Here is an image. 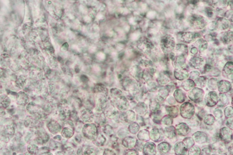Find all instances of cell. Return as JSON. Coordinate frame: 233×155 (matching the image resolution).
<instances>
[{"mask_svg": "<svg viewBox=\"0 0 233 155\" xmlns=\"http://www.w3.org/2000/svg\"><path fill=\"white\" fill-rule=\"evenodd\" d=\"M180 114L183 118L190 119L193 116L195 112L193 105L189 102H186L182 105L180 108Z\"/></svg>", "mask_w": 233, "mask_h": 155, "instance_id": "1", "label": "cell"}, {"mask_svg": "<svg viewBox=\"0 0 233 155\" xmlns=\"http://www.w3.org/2000/svg\"><path fill=\"white\" fill-rule=\"evenodd\" d=\"M82 133L84 137L90 140H94L97 137V128L94 124H87L83 126Z\"/></svg>", "mask_w": 233, "mask_h": 155, "instance_id": "2", "label": "cell"}, {"mask_svg": "<svg viewBox=\"0 0 233 155\" xmlns=\"http://www.w3.org/2000/svg\"><path fill=\"white\" fill-rule=\"evenodd\" d=\"M161 46L162 49L165 53H168L174 49L175 41L174 38L170 35H167L161 40Z\"/></svg>", "mask_w": 233, "mask_h": 155, "instance_id": "3", "label": "cell"}, {"mask_svg": "<svg viewBox=\"0 0 233 155\" xmlns=\"http://www.w3.org/2000/svg\"><path fill=\"white\" fill-rule=\"evenodd\" d=\"M204 90L199 87H194L189 93V99L195 103H199L204 98Z\"/></svg>", "mask_w": 233, "mask_h": 155, "instance_id": "4", "label": "cell"}, {"mask_svg": "<svg viewBox=\"0 0 233 155\" xmlns=\"http://www.w3.org/2000/svg\"><path fill=\"white\" fill-rule=\"evenodd\" d=\"M219 99V97L216 92L214 91L209 92L205 97V103L208 107H214L218 103Z\"/></svg>", "mask_w": 233, "mask_h": 155, "instance_id": "5", "label": "cell"}, {"mask_svg": "<svg viewBox=\"0 0 233 155\" xmlns=\"http://www.w3.org/2000/svg\"><path fill=\"white\" fill-rule=\"evenodd\" d=\"M219 133V138L222 141L229 143L232 140V131L228 127H223L221 129Z\"/></svg>", "mask_w": 233, "mask_h": 155, "instance_id": "6", "label": "cell"}, {"mask_svg": "<svg viewBox=\"0 0 233 155\" xmlns=\"http://www.w3.org/2000/svg\"><path fill=\"white\" fill-rule=\"evenodd\" d=\"M116 99L115 104L116 107L121 111H125L129 108V103L127 99L124 97H120Z\"/></svg>", "mask_w": 233, "mask_h": 155, "instance_id": "7", "label": "cell"}, {"mask_svg": "<svg viewBox=\"0 0 233 155\" xmlns=\"http://www.w3.org/2000/svg\"><path fill=\"white\" fill-rule=\"evenodd\" d=\"M156 153L155 144L153 142L146 143L143 149V153L144 155H154Z\"/></svg>", "mask_w": 233, "mask_h": 155, "instance_id": "8", "label": "cell"}, {"mask_svg": "<svg viewBox=\"0 0 233 155\" xmlns=\"http://www.w3.org/2000/svg\"><path fill=\"white\" fill-rule=\"evenodd\" d=\"M218 90L222 93L228 92L231 89V84L230 82L223 80L218 82L217 84Z\"/></svg>", "mask_w": 233, "mask_h": 155, "instance_id": "9", "label": "cell"}, {"mask_svg": "<svg viewBox=\"0 0 233 155\" xmlns=\"http://www.w3.org/2000/svg\"><path fill=\"white\" fill-rule=\"evenodd\" d=\"M190 128L187 124L181 123L177 125L176 131L178 135L185 136L188 135L190 132Z\"/></svg>", "mask_w": 233, "mask_h": 155, "instance_id": "10", "label": "cell"}, {"mask_svg": "<svg viewBox=\"0 0 233 155\" xmlns=\"http://www.w3.org/2000/svg\"><path fill=\"white\" fill-rule=\"evenodd\" d=\"M193 140L199 144H202L207 142L208 141V136L203 131H197L193 135Z\"/></svg>", "mask_w": 233, "mask_h": 155, "instance_id": "11", "label": "cell"}, {"mask_svg": "<svg viewBox=\"0 0 233 155\" xmlns=\"http://www.w3.org/2000/svg\"><path fill=\"white\" fill-rule=\"evenodd\" d=\"M199 37L198 34L193 32H188L183 34L181 36L182 40L186 43H191Z\"/></svg>", "mask_w": 233, "mask_h": 155, "instance_id": "12", "label": "cell"}, {"mask_svg": "<svg viewBox=\"0 0 233 155\" xmlns=\"http://www.w3.org/2000/svg\"><path fill=\"white\" fill-rule=\"evenodd\" d=\"M204 60L201 57H194L189 61L190 66L196 69H200L204 65Z\"/></svg>", "mask_w": 233, "mask_h": 155, "instance_id": "13", "label": "cell"}, {"mask_svg": "<svg viewBox=\"0 0 233 155\" xmlns=\"http://www.w3.org/2000/svg\"><path fill=\"white\" fill-rule=\"evenodd\" d=\"M191 23L194 27L202 28L204 27L205 22L201 16H193L191 19Z\"/></svg>", "mask_w": 233, "mask_h": 155, "instance_id": "14", "label": "cell"}, {"mask_svg": "<svg viewBox=\"0 0 233 155\" xmlns=\"http://www.w3.org/2000/svg\"><path fill=\"white\" fill-rule=\"evenodd\" d=\"M175 153L177 155H185L187 152V148L183 142L176 143L174 147Z\"/></svg>", "mask_w": 233, "mask_h": 155, "instance_id": "15", "label": "cell"}, {"mask_svg": "<svg viewBox=\"0 0 233 155\" xmlns=\"http://www.w3.org/2000/svg\"><path fill=\"white\" fill-rule=\"evenodd\" d=\"M137 141L135 138L133 137H125L123 140V145L125 148L132 149L135 147Z\"/></svg>", "mask_w": 233, "mask_h": 155, "instance_id": "16", "label": "cell"}, {"mask_svg": "<svg viewBox=\"0 0 233 155\" xmlns=\"http://www.w3.org/2000/svg\"><path fill=\"white\" fill-rule=\"evenodd\" d=\"M82 119L86 122H92L93 119V115L91 111L89 110H83L81 112Z\"/></svg>", "mask_w": 233, "mask_h": 155, "instance_id": "17", "label": "cell"}, {"mask_svg": "<svg viewBox=\"0 0 233 155\" xmlns=\"http://www.w3.org/2000/svg\"><path fill=\"white\" fill-rule=\"evenodd\" d=\"M174 75L177 79L182 81L188 78L189 74L186 70L179 68L175 71Z\"/></svg>", "mask_w": 233, "mask_h": 155, "instance_id": "18", "label": "cell"}, {"mask_svg": "<svg viewBox=\"0 0 233 155\" xmlns=\"http://www.w3.org/2000/svg\"><path fill=\"white\" fill-rule=\"evenodd\" d=\"M162 136L161 131L157 128H154L149 133L150 138L155 142H158L160 141Z\"/></svg>", "mask_w": 233, "mask_h": 155, "instance_id": "19", "label": "cell"}, {"mask_svg": "<svg viewBox=\"0 0 233 155\" xmlns=\"http://www.w3.org/2000/svg\"><path fill=\"white\" fill-rule=\"evenodd\" d=\"M174 97L177 102L183 103L185 100L186 96L185 93L179 89H177L174 93Z\"/></svg>", "mask_w": 233, "mask_h": 155, "instance_id": "20", "label": "cell"}, {"mask_svg": "<svg viewBox=\"0 0 233 155\" xmlns=\"http://www.w3.org/2000/svg\"><path fill=\"white\" fill-rule=\"evenodd\" d=\"M167 112L169 116L172 118H175L178 115V109L177 107L175 106H166L165 107Z\"/></svg>", "mask_w": 233, "mask_h": 155, "instance_id": "21", "label": "cell"}, {"mask_svg": "<svg viewBox=\"0 0 233 155\" xmlns=\"http://www.w3.org/2000/svg\"><path fill=\"white\" fill-rule=\"evenodd\" d=\"M155 72V71L153 68H150L145 70L142 73V78L146 82H149L153 78V74Z\"/></svg>", "mask_w": 233, "mask_h": 155, "instance_id": "22", "label": "cell"}, {"mask_svg": "<svg viewBox=\"0 0 233 155\" xmlns=\"http://www.w3.org/2000/svg\"><path fill=\"white\" fill-rule=\"evenodd\" d=\"M158 150L162 154H166L170 150L171 146L169 143L166 142H163L160 143L158 145Z\"/></svg>", "mask_w": 233, "mask_h": 155, "instance_id": "23", "label": "cell"}, {"mask_svg": "<svg viewBox=\"0 0 233 155\" xmlns=\"http://www.w3.org/2000/svg\"><path fill=\"white\" fill-rule=\"evenodd\" d=\"M164 134L167 138H173L176 136L175 128L174 126H169L164 129Z\"/></svg>", "mask_w": 233, "mask_h": 155, "instance_id": "24", "label": "cell"}, {"mask_svg": "<svg viewBox=\"0 0 233 155\" xmlns=\"http://www.w3.org/2000/svg\"><path fill=\"white\" fill-rule=\"evenodd\" d=\"M138 137L141 141H148L150 139L149 132L146 130L141 131L138 133Z\"/></svg>", "mask_w": 233, "mask_h": 155, "instance_id": "25", "label": "cell"}, {"mask_svg": "<svg viewBox=\"0 0 233 155\" xmlns=\"http://www.w3.org/2000/svg\"><path fill=\"white\" fill-rule=\"evenodd\" d=\"M168 90L166 88H162L159 90L158 92L157 98L159 101H163L165 100L168 95Z\"/></svg>", "mask_w": 233, "mask_h": 155, "instance_id": "26", "label": "cell"}, {"mask_svg": "<svg viewBox=\"0 0 233 155\" xmlns=\"http://www.w3.org/2000/svg\"><path fill=\"white\" fill-rule=\"evenodd\" d=\"M147 110V106L144 102H139L136 106V111L138 114L143 115Z\"/></svg>", "mask_w": 233, "mask_h": 155, "instance_id": "27", "label": "cell"}, {"mask_svg": "<svg viewBox=\"0 0 233 155\" xmlns=\"http://www.w3.org/2000/svg\"><path fill=\"white\" fill-rule=\"evenodd\" d=\"M135 113L133 111H128L125 113L124 118L127 122L129 123L133 122L135 120Z\"/></svg>", "mask_w": 233, "mask_h": 155, "instance_id": "28", "label": "cell"}, {"mask_svg": "<svg viewBox=\"0 0 233 155\" xmlns=\"http://www.w3.org/2000/svg\"><path fill=\"white\" fill-rule=\"evenodd\" d=\"M106 141V139L105 138V137L102 134L97 135V137H96V138L94 139L93 141V143L95 145H97V146H103L105 142Z\"/></svg>", "mask_w": 233, "mask_h": 155, "instance_id": "29", "label": "cell"}, {"mask_svg": "<svg viewBox=\"0 0 233 155\" xmlns=\"http://www.w3.org/2000/svg\"><path fill=\"white\" fill-rule=\"evenodd\" d=\"M182 87L185 90L189 91L193 88L195 86V83L192 80L189 79L183 82L182 84Z\"/></svg>", "mask_w": 233, "mask_h": 155, "instance_id": "30", "label": "cell"}, {"mask_svg": "<svg viewBox=\"0 0 233 155\" xmlns=\"http://www.w3.org/2000/svg\"><path fill=\"white\" fill-rule=\"evenodd\" d=\"M149 108L152 113L156 112L157 111H159L160 108L159 104L155 100H152L149 103Z\"/></svg>", "mask_w": 233, "mask_h": 155, "instance_id": "31", "label": "cell"}, {"mask_svg": "<svg viewBox=\"0 0 233 155\" xmlns=\"http://www.w3.org/2000/svg\"><path fill=\"white\" fill-rule=\"evenodd\" d=\"M185 64V59L183 55H180L177 56L176 59L175 60V65L179 68H182V67Z\"/></svg>", "mask_w": 233, "mask_h": 155, "instance_id": "32", "label": "cell"}, {"mask_svg": "<svg viewBox=\"0 0 233 155\" xmlns=\"http://www.w3.org/2000/svg\"><path fill=\"white\" fill-rule=\"evenodd\" d=\"M233 63L232 61L228 62L226 64L223 68V72L227 75H231L233 74Z\"/></svg>", "mask_w": 233, "mask_h": 155, "instance_id": "33", "label": "cell"}, {"mask_svg": "<svg viewBox=\"0 0 233 155\" xmlns=\"http://www.w3.org/2000/svg\"><path fill=\"white\" fill-rule=\"evenodd\" d=\"M196 85L199 87H204L206 85L207 81L205 78L204 77H201L197 78L195 81Z\"/></svg>", "mask_w": 233, "mask_h": 155, "instance_id": "34", "label": "cell"}, {"mask_svg": "<svg viewBox=\"0 0 233 155\" xmlns=\"http://www.w3.org/2000/svg\"><path fill=\"white\" fill-rule=\"evenodd\" d=\"M140 129V127L137 123L133 122L129 126V129L130 132L132 134H135L138 132Z\"/></svg>", "mask_w": 233, "mask_h": 155, "instance_id": "35", "label": "cell"}, {"mask_svg": "<svg viewBox=\"0 0 233 155\" xmlns=\"http://www.w3.org/2000/svg\"><path fill=\"white\" fill-rule=\"evenodd\" d=\"M215 117L212 115L208 114L205 116L204 118V122L205 124L207 125H212L214 124L215 122Z\"/></svg>", "mask_w": 233, "mask_h": 155, "instance_id": "36", "label": "cell"}, {"mask_svg": "<svg viewBox=\"0 0 233 155\" xmlns=\"http://www.w3.org/2000/svg\"><path fill=\"white\" fill-rule=\"evenodd\" d=\"M183 142L184 143V144L185 145L187 149L191 148L194 144V140L193 138H192L190 137H186L184 139Z\"/></svg>", "mask_w": 233, "mask_h": 155, "instance_id": "37", "label": "cell"}, {"mask_svg": "<svg viewBox=\"0 0 233 155\" xmlns=\"http://www.w3.org/2000/svg\"><path fill=\"white\" fill-rule=\"evenodd\" d=\"M106 115L110 118H112L116 114V111L113 107H109L106 111Z\"/></svg>", "mask_w": 233, "mask_h": 155, "instance_id": "38", "label": "cell"}, {"mask_svg": "<svg viewBox=\"0 0 233 155\" xmlns=\"http://www.w3.org/2000/svg\"><path fill=\"white\" fill-rule=\"evenodd\" d=\"M73 134H74L73 131L70 128L67 127H65L62 131V135L65 138H70L71 137H72Z\"/></svg>", "mask_w": 233, "mask_h": 155, "instance_id": "39", "label": "cell"}, {"mask_svg": "<svg viewBox=\"0 0 233 155\" xmlns=\"http://www.w3.org/2000/svg\"><path fill=\"white\" fill-rule=\"evenodd\" d=\"M217 84H218V80L216 79L212 78L208 81V86L210 89L214 90L217 88Z\"/></svg>", "mask_w": 233, "mask_h": 155, "instance_id": "40", "label": "cell"}, {"mask_svg": "<svg viewBox=\"0 0 233 155\" xmlns=\"http://www.w3.org/2000/svg\"><path fill=\"white\" fill-rule=\"evenodd\" d=\"M189 155H200L201 154V150L200 148L197 146H193L190 148L189 150Z\"/></svg>", "mask_w": 233, "mask_h": 155, "instance_id": "41", "label": "cell"}, {"mask_svg": "<svg viewBox=\"0 0 233 155\" xmlns=\"http://www.w3.org/2000/svg\"><path fill=\"white\" fill-rule=\"evenodd\" d=\"M162 123L167 126H170L173 123V120L169 116H166L161 120Z\"/></svg>", "mask_w": 233, "mask_h": 155, "instance_id": "42", "label": "cell"}, {"mask_svg": "<svg viewBox=\"0 0 233 155\" xmlns=\"http://www.w3.org/2000/svg\"><path fill=\"white\" fill-rule=\"evenodd\" d=\"M110 93H111V96L112 97L115 99L120 97L122 93L121 90L116 89H112V90H111Z\"/></svg>", "mask_w": 233, "mask_h": 155, "instance_id": "43", "label": "cell"}, {"mask_svg": "<svg viewBox=\"0 0 233 155\" xmlns=\"http://www.w3.org/2000/svg\"><path fill=\"white\" fill-rule=\"evenodd\" d=\"M169 81L168 75H165V74L161 75L158 79V82L159 84L161 85L166 84Z\"/></svg>", "mask_w": 233, "mask_h": 155, "instance_id": "44", "label": "cell"}, {"mask_svg": "<svg viewBox=\"0 0 233 155\" xmlns=\"http://www.w3.org/2000/svg\"><path fill=\"white\" fill-rule=\"evenodd\" d=\"M212 148L214 150H218L219 151H223L224 149V145L222 143L220 142H215L212 145Z\"/></svg>", "mask_w": 233, "mask_h": 155, "instance_id": "45", "label": "cell"}, {"mask_svg": "<svg viewBox=\"0 0 233 155\" xmlns=\"http://www.w3.org/2000/svg\"><path fill=\"white\" fill-rule=\"evenodd\" d=\"M187 122L191 126H196L199 125V122L196 117H192L190 119H189Z\"/></svg>", "mask_w": 233, "mask_h": 155, "instance_id": "46", "label": "cell"}, {"mask_svg": "<svg viewBox=\"0 0 233 155\" xmlns=\"http://www.w3.org/2000/svg\"><path fill=\"white\" fill-rule=\"evenodd\" d=\"M225 114L226 118H231L233 117V110L232 107H228L225 110Z\"/></svg>", "mask_w": 233, "mask_h": 155, "instance_id": "47", "label": "cell"}, {"mask_svg": "<svg viewBox=\"0 0 233 155\" xmlns=\"http://www.w3.org/2000/svg\"><path fill=\"white\" fill-rule=\"evenodd\" d=\"M177 52L179 53H181L182 55L183 56L184 54H185L188 52L186 46H185L178 45L177 46Z\"/></svg>", "mask_w": 233, "mask_h": 155, "instance_id": "48", "label": "cell"}, {"mask_svg": "<svg viewBox=\"0 0 233 155\" xmlns=\"http://www.w3.org/2000/svg\"><path fill=\"white\" fill-rule=\"evenodd\" d=\"M219 98H220V100L221 103L223 105L226 106L229 103L228 98L227 97V96L223 93H220L219 94Z\"/></svg>", "mask_w": 233, "mask_h": 155, "instance_id": "49", "label": "cell"}, {"mask_svg": "<svg viewBox=\"0 0 233 155\" xmlns=\"http://www.w3.org/2000/svg\"><path fill=\"white\" fill-rule=\"evenodd\" d=\"M232 32L230 31L229 33L226 34L223 37V41H225L226 43L228 42H232Z\"/></svg>", "mask_w": 233, "mask_h": 155, "instance_id": "50", "label": "cell"}, {"mask_svg": "<svg viewBox=\"0 0 233 155\" xmlns=\"http://www.w3.org/2000/svg\"><path fill=\"white\" fill-rule=\"evenodd\" d=\"M200 40V45H199V49L201 51H204V50L206 49L207 48L208 44L207 43H206L205 41H204L203 40Z\"/></svg>", "mask_w": 233, "mask_h": 155, "instance_id": "51", "label": "cell"}, {"mask_svg": "<svg viewBox=\"0 0 233 155\" xmlns=\"http://www.w3.org/2000/svg\"><path fill=\"white\" fill-rule=\"evenodd\" d=\"M214 115L217 118H221L223 116L222 111L221 109H216L214 111Z\"/></svg>", "mask_w": 233, "mask_h": 155, "instance_id": "52", "label": "cell"}, {"mask_svg": "<svg viewBox=\"0 0 233 155\" xmlns=\"http://www.w3.org/2000/svg\"><path fill=\"white\" fill-rule=\"evenodd\" d=\"M104 132L106 134H108V135H111L112 133H113V130H112V127L109 126V125H107L104 128Z\"/></svg>", "mask_w": 233, "mask_h": 155, "instance_id": "53", "label": "cell"}, {"mask_svg": "<svg viewBox=\"0 0 233 155\" xmlns=\"http://www.w3.org/2000/svg\"><path fill=\"white\" fill-rule=\"evenodd\" d=\"M226 125L231 130H233V118H229V119L227 120L226 122Z\"/></svg>", "mask_w": 233, "mask_h": 155, "instance_id": "54", "label": "cell"}, {"mask_svg": "<svg viewBox=\"0 0 233 155\" xmlns=\"http://www.w3.org/2000/svg\"><path fill=\"white\" fill-rule=\"evenodd\" d=\"M165 88L168 90L169 92H173L175 87L173 83H170V84H168V85Z\"/></svg>", "mask_w": 233, "mask_h": 155, "instance_id": "55", "label": "cell"}, {"mask_svg": "<svg viewBox=\"0 0 233 155\" xmlns=\"http://www.w3.org/2000/svg\"><path fill=\"white\" fill-rule=\"evenodd\" d=\"M141 64L142 65L145 67H149L151 65V62L150 61L146 60H142L141 61Z\"/></svg>", "mask_w": 233, "mask_h": 155, "instance_id": "56", "label": "cell"}, {"mask_svg": "<svg viewBox=\"0 0 233 155\" xmlns=\"http://www.w3.org/2000/svg\"><path fill=\"white\" fill-rule=\"evenodd\" d=\"M211 152V150L209 148H205L202 150V155H209Z\"/></svg>", "mask_w": 233, "mask_h": 155, "instance_id": "57", "label": "cell"}, {"mask_svg": "<svg viewBox=\"0 0 233 155\" xmlns=\"http://www.w3.org/2000/svg\"><path fill=\"white\" fill-rule=\"evenodd\" d=\"M199 75V72L197 71H193L190 74V78L192 79H196Z\"/></svg>", "mask_w": 233, "mask_h": 155, "instance_id": "58", "label": "cell"}, {"mask_svg": "<svg viewBox=\"0 0 233 155\" xmlns=\"http://www.w3.org/2000/svg\"><path fill=\"white\" fill-rule=\"evenodd\" d=\"M104 154H108V155H113L115 154L114 152H113L112 150H110L109 149H107L104 151Z\"/></svg>", "mask_w": 233, "mask_h": 155, "instance_id": "59", "label": "cell"}, {"mask_svg": "<svg viewBox=\"0 0 233 155\" xmlns=\"http://www.w3.org/2000/svg\"><path fill=\"white\" fill-rule=\"evenodd\" d=\"M127 154L128 155H138L137 152H136L135 150L130 149L127 152Z\"/></svg>", "mask_w": 233, "mask_h": 155, "instance_id": "60", "label": "cell"}, {"mask_svg": "<svg viewBox=\"0 0 233 155\" xmlns=\"http://www.w3.org/2000/svg\"><path fill=\"white\" fill-rule=\"evenodd\" d=\"M168 103L170 104L171 105H173L175 104V100L173 97H170L168 99Z\"/></svg>", "mask_w": 233, "mask_h": 155, "instance_id": "61", "label": "cell"}, {"mask_svg": "<svg viewBox=\"0 0 233 155\" xmlns=\"http://www.w3.org/2000/svg\"><path fill=\"white\" fill-rule=\"evenodd\" d=\"M212 69V66L209 64H207L204 67V70L206 71H209Z\"/></svg>", "mask_w": 233, "mask_h": 155, "instance_id": "62", "label": "cell"}, {"mask_svg": "<svg viewBox=\"0 0 233 155\" xmlns=\"http://www.w3.org/2000/svg\"><path fill=\"white\" fill-rule=\"evenodd\" d=\"M229 151L230 154L232 155L233 154V146L231 145L230 148H229Z\"/></svg>", "mask_w": 233, "mask_h": 155, "instance_id": "63", "label": "cell"}, {"mask_svg": "<svg viewBox=\"0 0 233 155\" xmlns=\"http://www.w3.org/2000/svg\"><path fill=\"white\" fill-rule=\"evenodd\" d=\"M191 52L193 54H196L197 53V50L196 48H194L192 49Z\"/></svg>", "mask_w": 233, "mask_h": 155, "instance_id": "64", "label": "cell"}]
</instances>
